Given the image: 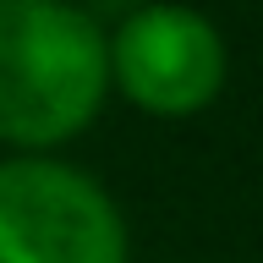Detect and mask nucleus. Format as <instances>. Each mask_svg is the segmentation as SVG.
Segmentation results:
<instances>
[{"label": "nucleus", "mask_w": 263, "mask_h": 263, "mask_svg": "<svg viewBox=\"0 0 263 263\" xmlns=\"http://www.w3.org/2000/svg\"><path fill=\"white\" fill-rule=\"evenodd\" d=\"M0 263H126V219L93 176L61 159L0 164Z\"/></svg>", "instance_id": "2"}, {"label": "nucleus", "mask_w": 263, "mask_h": 263, "mask_svg": "<svg viewBox=\"0 0 263 263\" xmlns=\"http://www.w3.org/2000/svg\"><path fill=\"white\" fill-rule=\"evenodd\" d=\"M225 39L192 6H170V0L143 6L110 39V82L121 88L126 104L159 121L209 110L225 88Z\"/></svg>", "instance_id": "3"}, {"label": "nucleus", "mask_w": 263, "mask_h": 263, "mask_svg": "<svg viewBox=\"0 0 263 263\" xmlns=\"http://www.w3.org/2000/svg\"><path fill=\"white\" fill-rule=\"evenodd\" d=\"M110 93V39L71 0H0V137L55 148Z\"/></svg>", "instance_id": "1"}]
</instances>
